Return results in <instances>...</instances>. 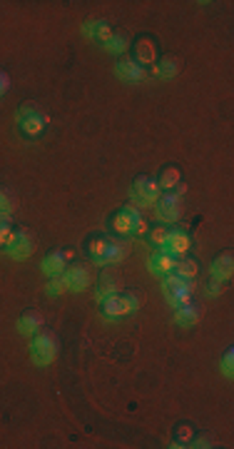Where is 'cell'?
Segmentation results:
<instances>
[{"mask_svg":"<svg viewBox=\"0 0 234 449\" xmlns=\"http://www.w3.org/2000/svg\"><path fill=\"white\" fill-rule=\"evenodd\" d=\"M194 429L190 422H182L179 427H174L172 432V447H190V439H192Z\"/></svg>","mask_w":234,"mask_h":449,"instance_id":"484cf974","label":"cell"},{"mask_svg":"<svg viewBox=\"0 0 234 449\" xmlns=\"http://www.w3.org/2000/svg\"><path fill=\"white\" fill-rule=\"evenodd\" d=\"M30 357L38 367H48L57 357V335L48 327H40L30 339Z\"/></svg>","mask_w":234,"mask_h":449,"instance_id":"277c9868","label":"cell"},{"mask_svg":"<svg viewBox=\"0 0 234 449\" xmlns=\"http://www.w3.org/2000/svg\"><path fill=\"white\" fill-rule=\"evenodd\" d=\"M127 255H130V240H127V237H110L100 265H105V267H107V265H117V263H122Z\"/></svg>","mask_w":234,"mask_h":449,"instance_id":"5bb4252c","label":"cell"},{"mask_svg":"<svg viewBox=\"0 0 234 449\" xmlns=\"http://www.w3.org/2000/svg\"><path fill=\"white\" fill-rule=\"evenodd\" d=\"M224 290V280H217V277H212V280H209V282H207V292H209V295H220V292Z\"/></svg>","mask_w":234,"mask_h":449,"instance_id":"d6a6232c","label":"cell"},{"mask_svg":"<svg viewBox=\"0 0 234 449\" xmlns=\"http://www.w3.org/2000/svg\"><path fill=\"white\" fill-rule=\"evenodd\" d=\"M142 295L135 290H120L110 298L100 300V312H103V317L107 319H120V317H127L130 312H135L142 304Z\"/></svg>","mask_w":234,"mask_h":449,"instance_id":"7a4b0ae2","label":"cell"},{"mask_svg":"<svg viewBox=\"0 0 234 449\" xmlns=\"http://www.w3.org/2000/svg\"><path fill=\"white\" fill-rule=\"evenodd\" d=\"M13 210H15L13 193L5 190V187H0V215H10Z\"/></svg>","mask_w":234,"mask_h":449,"instance_id":"f546056e","label":"cell"},{"mask_svg":"<svg viewBox=\"0 0 234 449\" xmlns=\"http://www.w3.org/2000/svg\"><path fill=\"white\" fill-rule=\"evenodd\" d=\"M167 232H170V228L167 225H155V228L147 232V242H150L152 247H165V240H167Z\"/></svg>","mask_w":234,"mask_h":449,"instance_id":"83f0119b","label":"cell"},{"mask_svg":"<svg viewBox=\"0 0 234 449\" xmlns=\"http://www.w3.org/2000/svg\"><path fill=\"white\" fill-rule=\"evenodd\" d=\"M174 263H177V257H174L172 252H167L165 247H157L150 255V272L155 277H162V275H167V272H172Z\"/></svg>","mask_w":234,"mask_h":449,"instance_id":"9a60e30c","label":"cell"},{"mask_svg":"<svg viewBox=\"0 0 234 449\" xmlns=\"http://www.w3.org/2000/svg\"><path fill=\"white\" fill-rule=\"evenodd\" d=\"M155 180H157L159 190H167V193H172L174 187L182 182V170H179V165H172V162H170V165H165L162 170H159V175Z\"/></svg>","mask_w":234,"mask_h":449,"instance_id":"7402d4cb","label":"cell"},{"mask_svg":"<svg viewBox=\"0 0 234 449\" xmlns=\"http://www.w3.org/2000/svg\"><path fill=\"white\" fill-rule=\"evenodd\" d=\"M105 48L110 50V53H125V50L130 48V38L125 30H112L110 40L105 43Z\"/></svg>","mask_w":234,"mask_h":449,"instance_id":"d4e9b609","label":"cell"},{"mask_svg":"<svg viewBox=\"0 0 234 449\" xmlns=\"http://www.w3.org/2000/svg\"><path fill=\"white\" fill-rule=\"evenodd\" d=\"M65 277H68L70 292H83L92 284V267L88 263H73L65 267Z\"/></svg>","mask_w":234,"mask_h":449,"instance_id":"30bf717a","label":"cell"},{"mask_svg":"<svg viewBox=\"0 0 234 449\" xmlns=\"http://www.w3.org/2000/svg\"><path fill=\"white\" fill-rule=\"evenodd\" d=\"M70 257H73V252L70 250H60V247H55V250H48L45 252V257H42V272L48 277H53V275H60V272H65V267L70 265Z\"/></svg>","mask_w":234,"mask_h":449,"instance_id":"7c38bea8","label":"cell"},{"mask_svg":"<svg viewBox=\"0 0 234 449\" xmlns=\"http://www.w3.org/2000/svg\"><path fill=\"white\" fill-rule=\"evenodd\" d=\"M3 252L8 257H13V260H28L35 252V235L28 228H15L13 237H10V242L5 245Z\"/></svg>","mask_w":234,"mask_h":449,"instance_id":"8992f818","label":"cell"},{"mask_svg":"<svg viewBox=\"0 0 234 449\" xmlns=\"http://www.w3.org/2000/svg\"><path fill=\"white\" fill-rule=\"evenodd\" d=\"M172 272H174V275H179V277H187V280H192V277L200 272V263H197L194 257L182 255V257H177V263H174Z\"/></svg>","mask_w":234,"mask_h":449,"instance_id":"cb8c5ba5","label":"cell"},{"mask_svg":"<svg viewBox=\"0 0 234 449\" xmlns=\"http://www.w3.org/2000/svg\"><path fill=\"white\" fill-rule=\"evenodd\" d=\"M13 217L10 215H0V250H5V245L10 242V237H13Z\"/></svg>","mask_w":234,"mask_h":449,"instance_id":"f1b7e54d","label":"cell"},{"mask_svg":"<svg viewBox=\"0 0 234 449\" xmlns=\"http://www.w3.org/2000/svg\"><path fill=\"white\" fill-rule=\"evenodd\" d=\"M8 90H10V75H8L5 70L0 68V97H5Z\"/></svg>","mask_w":234,"mask_h":449,"instance_id":"836d02e7","label":"cell"},{"mask_svg":"<svg viewBox=\"0 0 234 449\" xmlns=\"http://www.w3.org/2000/svg\"><path fill=\"white\" fill-rule=\"evenodd\" d=\"M162 290H165L167 300L172 302V307H179V304L190 302L194 292V282L187 280V277L174 275V272H167V275H162Z\"/></svg>","mask_w":234,"mask_h":449,"instance_id":"5b68a950","label":"cell"},{"mask_svg":"<svg viewBox=\"0 0 234 449\" xmlns=\"http://www.w3.org/2000/svg\"><path fill=\"white\" fill-rule=\"evenodd\" d=\"M132 197H135V202H140L142 208L155 205L159 197L157 180L152 178V175H138V178L132 180Z\"/></svg>","mask_w":234,"mask_h":449,"instance_id":"52a82bcc","label":"cell"},{"mask_svg":"<svg viewBox=\"0 0 234 449\" xmlns=\"http://www.w3.org/2000/svg\"><path fill=\"white\" fill-rule=\"evenodd\" d=\"M115 73H117L120 80H127V83H138V80L147 77V70L142 68V65H138L132 58H122V60H117Z\"/></svg>","mask_w":234,"mask_h":449,"instance_id":"2e32d148","label":"cell"},{"mask_svg":"<svg viewBox=\"0 0 234 449\" xmlns=\"http://www.w3.org/2000/svg\"><path fill=\"white\" fill-rule=\"evenodd\" d=\"M220 367H222V372L227 374V377H232V374H234V350H232V347H227V350H224Z\"/></svg>","mask_w":234,"mask_h":449,"instance_id":"4dcf8cb0","label":"cell"},{"mask_svg":"<svg viewBox=\"0 0 234 449\" xmlns=\"http://www.w3.org/2000/svg\"><path fill=\"white\" fill-rule=\"evenodd\" d=\"M212 442H214V437L212 435H205V432H194L192 435V439H190V447H212Z\"/></svg>","mask_w":234,"mask_h":449,"instance_id":"1f68e13d","label":"cell"},{"mask_svg":"<svg viewBox=\"0 0 234 449\" xmlns=\"http://www.w3.org/2000/svg\"><path fill=\"white\" fill-rule=\"evenodd\" d=\"M42 325H45V317H42V312L40 310H33V307H30V310H25L21 317H18V332H21V335H28V337H33L35 332L40 330Z\"/></svg>","mask_w":234,"mask_h":449,"instance_id":"e0dca14e","label":"cell"},{"mask_svg":"<svg viewBox=\"0 0 234 449\" xmlns=\"http://www.w3.org/2000/svg\"><path fill=\"white\" fill-rule=\"evenodd\" d=\"M107 242H110V237L107 235H103V232H92V235L85 240V255H88L95 265H100L105 250H107Z\"/></svg>","mask_w":234,"mask_h":449,"instance_id":"d6986e66","label":"cell"},{"mask_svg":"<svg viewBox=\"0 0 234 449\" xmlns=\"http://www.w3.org/2000/svg\"><path fill=\"white\" fill-rule=\"evenodd\" d=\"M212 277H217V280H229L234 272V255L232 250H224V252H220V255H214L212 260Z\"/></svg>","mask_w":234,"mask_h":449,"instance_id":"ffe728a7","label":"cell"},{"mask_svg":"<svg viewBox=\"0 0 234 449\" xmlns=\"http://www.w3.org/2000/svg\"><path fill=\"white\" fill-rule=\"evenodd\" d=\"M190 247H192V237H190V230L187 228H172L167 232V240H165L167 252H172L174 257H182L187 255Z\"/></svg>","mask_w":234,"mask_h":449,"instance_id":"4fadbf2b","label":"cell"},{"mask_svg":"<svg viewBox=\"0 0 234 449\" xmlns=\"http://www.w3.org/2000/svg\"><path fill=\"white\" fill-rule=\"evenodd\" d=\"M174 310H177V312H174V322L182 325V327L197 325L200 317H202V307H200V304H194L192 300L185 302V304H179V307H174Z\"/></svg>","mask_w":234,"mask_h":449,"instance_id":"ac0fdd59","label":"cell"},{"mask_svg":"<svg viewBox=\"0 0 234 449\" xmlns=\"http://www.w3.org/2000/svg\"><path fill=\"white\" fill-rule=\"evenodd\" d=\"M120 287H122V275L117 272L112 265H107V267L97 275V282H95V298L97 300H105L110 298V295H115V292H120Z\"/></svg>","mask_w":234,"mask_h":449,"instance_id":"9c48e42d","label":"cell"},{"mask_svg":"<svg viewBox=\"0 0 234 449\" xmlns=\"http://www.w3.org/2000/svg\"><path fill=\"white\" fill-rule=\"evenodd\" d=\"M132 53H135L132 60L138 65H142V68L152 65V62H157V43H155L152 35H140L138 40L132 43Z\"/></svg>","mask_w":234,"mask_h":449,"instance_id":"8fae6325","label":"cell"},{"mask_svg":"<svg viewBox=\"0 0 234 449\" xmlns=\"http://www.w3.org/2000/svg\"><path fill=\"white\" fill-rule=\"evenodd\" d=\"M107 228L115 237H135V235H145L147 232V222L140 213V208L135 205H125V208L115 210L107 220Z\"/></svg>","mask_w":234,"mask_h":449,"instance_id":"6da1fadb","label":"cell"},{"mask_svg":"<svg viewBox=\"0 0 234 449\" xmlns=\"http://www.w3.org/2000/svg\"><path fill=\"white\" fill-rule=\"evenodd\" d=\"M83 33L88 35L92 43H100V45H105V43L110 40L112 35V28L107 21H88L83 25Z\"/></svg>","mask_w":234,"mask_h":449,"instance_id":"44dd1931","label":"cell"},{"mask_svg":"<svg viewBox=\"0 0 234 449\" xmlns=\"http://www.w3.org/2000/svg\"><path fill=\"white\" fill-rule=\"evenodd\" d=\"M179 70H182V60L177 56H162L157 60V73L159 77H165V80H172L174 75H179Z\"/></svg>","mask_w":234,"mask_h":449,"instance_id":"603a6c76","label":"cell"},{"mask_svg":"<svg viewBox=\"0 0 234 449\" xmlns=\"http://www.w3.org/2000/svg\"><path fill=\"white\" fill-rule=\"evenodd\" d=\"M157 217L162 222H177L185 213V197L177 193H165L162 197H157Z\"/></svg>","mask_w":234,"mask_h":449,"instance_id":"ba28073f","label":"cell"},{"mask_svg":"<svg viewBox=\"0 0 234 449\" xmlns=\"http://www.w3.org/2000/svg\"><path fill=\"white\" fill-rule=\"evenodd\" d=\"M15 118H18L21 132L28 140L40 138L42 132H45V128H48V115H45V112L40 110V105L33 103V100L23 103L21 108H18V112H15Z\"/></svg>","mask_w":234,"mask_h":449,"instance_id":"3957f363","label":"cell"},{"mask_svg":"<svg viewBox=\"0 0 234 449\" xmlns=\"http://www.w3.org/2000/svg\"><path fill=\"white\" fill-rule=\"evenodd\" d=\"M48 295L50 298H57V295H65V292H70V284H68V277H65V272H60V275H53L48 282Z\"/></svg>","mask_w":234,"mask_h":449,"instance_id":"4316f807","label":"cell"}]
</instances>
